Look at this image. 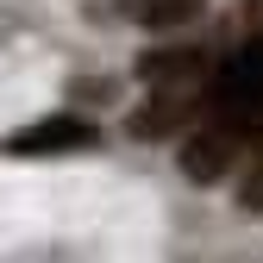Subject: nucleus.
<instances>
[{
  "label": "nucleus",
  "instance_id": "2",
  "mask_svg": "<svg viewBox=\"0 0 263 263\" xmlns=\"http://www.w3.org/2000/svg\"><path fill=\"white\" fill-rule=\"evenodd\" d=\"M251 144H257L251 132L226 125V119H207V125L182 144V176H188V182H219V176H232L238 163H245Z\"/></svg>",
  "mask_w": 263,
  "mask_h": 263
},
{
  "label": "nucleus",
  "instance_id": "5",
  "mask_svg": "<svg viewBox=\"0 0 263 263\" xmlns=\"http://www.w3.org/2000/svg\"><path fill=\"white\" fill-rule=\"evenodd\" d=\"M238 201H245V207H263V157H257V176L238 188Z\"/></svg>",
  "mask_w": 263,
  "mask_h": 263
},
{
  "label": "nucleus",
  "instance_id": "3",
  "mask_svg": "<svg viewBox=\"0 0 263 263\" xmlns=\"http://www.w3.org/2000/svg\"><path fill=\"white\" fill-rule=\"evenodd\" d=\"M94 138H101V132H94L82 113H57V119H38V125L13 132L7 151H19V157H57V151H88Z\"/></svg>",
  "mask_w": 263,
  "mask_h": 263
},
{
  "label": "nucleus",
  "instance_id": "4",
  "mask_svg": "<svg viewBox=\"0 0 263 263\" xmlns=\"http://www.w3.org/2000/svg\"><path fill=\"white\" fill-rule=\"evenodd\" d=\"M125 7H132V19H138V25L170 31V25H188L194 13L207 7V0H125Z\"/></svg>",
  "mask_w": 263,
  "mask_h": 263
},
{
  "label": "nucleus",
  "instance_id": "1",
  "mask_svg": "<svg viewBox=\"0 0 263 263\" xmlns=\"http://www.w3.org/2000/svg\"><path fill=\"white\" fill-rule=\"evenodd\" d=\"M201 119H226L238 132H263V38H251L238 57H226L213 69V88H207V113Z\"/></svg>",
  "mask_w": 263,
  "mask_h": 263
}]
</instances>
